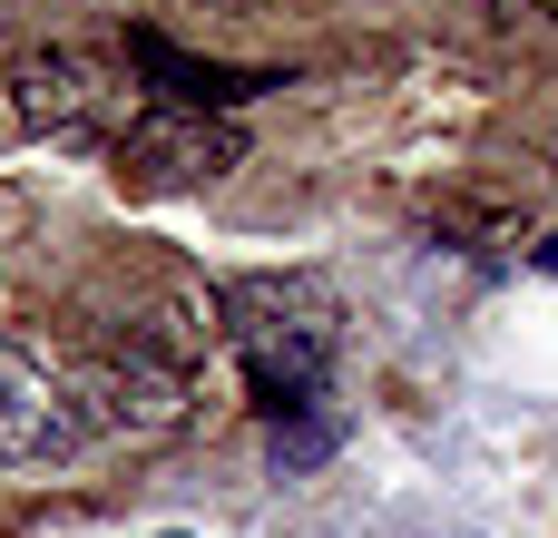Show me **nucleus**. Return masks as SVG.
<instances>
[{
	"label": "nucleus",
	"mask_w": 558,
	"mask_h": 538,
	"mask_svg": "<svg viewBox=\"0 0 558 538\" xmlns=\"http://www.w3.org/2000/svg\"><path fill=\"white\" fill-rule=\"evenodd\" d=\"M78 441H88V412H78L69 372L0 333V470H59Z\"/></svg>",
	"instance_id": "4"
},
{
	"label": "nucleus",
	"mask_w": 558,
	"mask_h": 538,
	"mask_svg": "<svg viewBox=\"0 0 558 538\" xmlns=\"http://www.w3.org/2000/svg\"><path fill=\"white\" fill-rule=\"evenodd\" d=\"M226 343L245 363L255 412L294 421V412H324V392H333L343 304L314 274H245V284H226Z\"/></svg>",
	"instance_id": "1"
},
{
	"label": "nucleus",
	"mask_w": 558,
	"mask_h": 538,
	"mask_svg": "<svg viewBox=\"0 0 558 538\" xmlns=\"http://www.w3.org/2000/svg\"><path fill=\"white\" fill-rule=\"evenodd\" d=\"M0 88H10V118L29 137H49V147H108L118 157V137L147 118V88H128V69L108 49H78V39L20 49Z\"/></svg>",
	"instance_id": "2"
},
{
	"label": "nucleus",
	"mask_w": 558,
	"mask_h": 538,
	"mask_svg": "<svg viewBox=\"0 0 558 538\" xmlns=\"http://www.w3.org/2000/svg\"><path fill=\"white\" fill-rule=\"evenodd\" d=\"M226 167H245V137H235V118H206V108H157L147 98V118L118 137V176L137 196H196Z\"/></svg>",
	"instance_id": "3"
},
{
	"label": "nucleus",
	"mask_w": 558,
	"mask_h": 538,
	"mask_svg": "<svg viewBox=\"0 0 558 538\" xmlns=\"http://www.w3.org/2000/svg\"><path fill=\"white\" fill-rule=\"evenodd\" d=\"M500 20H530V10H558V0H490Z\"/></svg>",
	"instance_id": "8"
},
{
	"label": "nucleus",
	"mask_w": 558,
	"mask_h": 538,
	"mask_svg": "<svg viewBox=\"0 0 558 538\" xmlns=\"http://www.w3.org/2000/svg\"><path fill=\"white\" fill-rule=\"evenodd\" d=\"M69 392L98 431H128V441H157L186 421V372L137 353V343H108V333H88V363L69 372Z\"/></svg>",
	"instance_id": "5"
},
{
	"label": "nucleus",
	"mask_w": 558,
	"mask_h": 538,
	"mask_svg": "<svg viewBox=\"0 0 558 538\" xmlns=\"http://www.w3.org/2000/svg\"><path fill=\"white\" fill-rule=\"evenodd\" d=\"M324 451H333V402H324V412H294V431L275 421V461H284V470H314Z\"/></svg>",
	"instance_id": "7"
},
{
	"label": "nucleus",
	"mask_w": 558,
	"mask_h": 538,
	"mask_svg": "<svg viewBox=\"0 0 558 538\" xmlns=\"http://www.w3.org/2000/svg\"><path fill=\"white\" fill-rule=\"evenodd\" d=\"M128 59L147 69V98H157V108H206V118H226L235 98L275 88L265 69H216V59H186V49H167L157 29H137V39H128Z\"/></svg>",
	"instance_id": "6"
}]
</instances>
